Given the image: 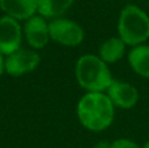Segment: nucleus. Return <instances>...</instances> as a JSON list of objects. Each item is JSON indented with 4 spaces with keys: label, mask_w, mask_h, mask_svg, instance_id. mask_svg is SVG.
<instances>
[{
    "label": "nucleus",
    "mask_w": 149,
    "mask_h": 148,
    "mask_svg": "<svg viewBox=\"0 0 149 148\" xmlns=\"http://www.w3.org/2000/svg\"><path fill=\"white\" fill-rule=\"evenodd\" d=\"M76 113L82 127L93 133H101L113 125L115 108L106 93L88 92L79 100Z\"/></svg>",
    "instance_id": "obj_1"
},
{
    "label": "nucleus",
    "mask_w": 149,
    "mask_h": 148,
    "mask_svg": "<svg viewBox=\"0 0 149 148\" xmlns=\"http://www.w3.org/2000/svg\"><path fill=\"white\" fill-rule=\"evenodd\" d=\"M74 75L79 85L85 92L106 93L114 81L109 64H106L98 55L85 54L77 59L74 66Z\"/></svg>",
    "instance_id": "obj_2"
},
{
    "label": "nucleus",
    "mask_w": 149,
    "mask_h": 148,
    "mask_svg": "<svg viewBox=\"0 0 149 148\" xmlns=\"http://www.w3.org/2000/svg\"><path fill=\"white\" fill-rule=\"evenodd\" d=\"M118 37L127 46L144 45L149 39V16L135 4H128L120 10L118 18Z\"/></svg>",
    "instance_id": "obj_3"
},
{
    "label": "nucleus",
    "mask_w": 149,
    "mask_h": 148,
    "mask_svg": "<svg viewBox=\"0 0 149 148\" xmlns=\"http://www.w3.org/2000/svg\"><path fill=\"white\" fill-rule=\"evenodd\" d=\"M51 41L65 47H76L85 38L84 28L79 22L65 17H58L49 21Z\"/></svg>",
    "instance_id": "obj_4"
},
{
    "label": "nucleus",
    "mask_w": 149,
    "mask_h": 148,
    "mask_svg": "<svg viewBox=\"0 0 149 148\" xmlns=\"http://www.w3.org/2000/svg\"><path fill=\"white\" fill-rule=\"evenodd\" d=\"M41 63V55L30 47H21L13 54L5 57V72L12 77H21L37 70Z\"/></svg>",
    "instance_id": "obj_5"
},
{
    "label": "nucleus",
    "mask_w": 149,
    "mask_h": 148,
    "mask_svg": "<svg viewBox=\"0 0 149 148\" xmlns=\"http://www.w3.org/2000/svg\"><path fill=\"white\" fill-rule=\"evenodd\" d=\"M24 31L20 21L8 16L0 17V54L8 57L21 49Z\"/></svg>",
    "instance_id": "obj_6"
},
{
    "label": "nucleus",
    "mask_w": 149,
    "mask_h": 148,
    "mask_svg": "<svg viewBox=\"0 0 149 148\" xmlns=\"http://www.w3.org/2000/svg\"><path fill=\"white\" fill-rule=\"evenodd\" d=\"M22 31L24 38L26 39L29 47L37 50V51L46 47L47 43L51 41L49 30V21L38 13L24 22Z\"/></svg>",
    "instance_id": "obj_7"
},
{
    "label": "nucleus",
    "mask_w": 149,
    "mask_h": 148,
    "mask_svg": "<svg viewBox=\"0 0 149 148\" xmlns=\"http://www.w3.org/2000/svg\"><path fill=\"white\" fill-rule=\"evenodd\" d=\"M106 94L113 102L115 109L116 108L123 110L132 109L139 101V91L136 87L127 81L115 80V79L106 91Z\"/></svg>",
    "instance_id": "obj_8"
},
{
    "label": "nucleus",
    "mask_w": 149,
    "mask_h": 148,
    "mask_svg": "<svg viewBox=\"0 0 149 148\" xmlns=\"http://www.w3.org/2000/svg\"><path fill=\"white\" fill-rule=\"evenodd\" d=\"M0 9L4 16L26 21L38 13V5L37 0H0Z\"/></svg>",
    "instance_id": "obj_9"
},
{
    "label": "nucleus",
    "mask_w": 149,
    "mask_h": 148,
    "mask_svg": "<svg viewBox=\"0 0 149 148\" xmlns=\"http://www.w3.org/2000/svg\"><path fill=\"white\" fill-rule=\"evenodd\" d=\"M128 64L140 77L149 79V45H139L130 50Z\"/></svg>",
    "instance_id": "obj_10"
},
{
    "label": "nucleus",
    "mask_w": 149,
    "mask_h": 148,
    "mask_svg": "<svg viewBox=\"0 0 149 148\" xmlns=\"http://www.w3.org/2000/svg\"><path fill=\"white\" fill-rule=\"evenodd\" d=\"M127 45L122 41L119 37H110L102 42L98 50V57L106 63V64H114L120 60L126 54Z\"/></svg>",
    "instance_id": "obj_11"
},
{
    "label": "nucleus",
    "mask_w": 149,
    "mask_h": 148,
    "mask_svg": "<svg viewBox=\"0 0 149 148\" xmlns=\"http://www.w3.org/2000/svg\"><path fill=\"white\" fill-rule=\"evenodd\" d=\"M73 3L74 0H37L38 15H41L46 20L62 17L72 7Z\"/></svg>",
    "instance_id": "obj_12"
},
{
    "label": "nucleus",
    "mask_w": 149,
    "mask_h": 148,
    "mask_svg": "<svg viewBox=\"0 0 149 148\" xmlns=\"http://www.w3.org/2000/svg\"><path fill=\"white\" fill-rule=\"evenodd\" d=\"M110 148H141L136 142L131 140V139L120 138L114 140L113 143H110Z\"/></svg>",
    "instance_id": "obj_13"
},
{
    "label": "nucleus",
    "mask_w": 149,
    "mask_h": 148,
    "mask_svg": "<svg viewBox=\"0 0 149 148\" xmlns=\"http://www.w3.org/2000/svg\"><path fill=\"white\" fill-rule=\"evenodd\" d=\"M4 60H5V57H4V55H1V54H0V77H1V76H3V73L5 72Z\"/></svg>",
    "instance_id": "obj_14"
},
{
    "label": "nucleus",
    "mask_w": 149,
    "mask_h": 148,
    "mask_svg": "<svg viewBox=\"0 0 149 148\" xmlns=\"http://www.w3.org/2000/svg\"><path fill=\"white\" fill-rule=\"evenodd\" d=\"M94 148H110V143H107V142H100Z\"/></svg>",
    "instance_id": "obj_15"
},
{
    "label": "nucleus",
    "mask_w": 149,
    "mask_h": 148,
    "mask_svg": "<svg viewBox=\"0 0 149 148\" xmlns=\"http://www.w3.org/2000/svg\"><path fill=\"white\" fill-rule=\"evenodd\" d=\"M141 148H149V139H148L147 142H145V143H144V146H143Z\"/></svg>",
    "instance_id": "obj_16"
}]
</instances>
